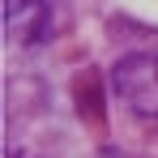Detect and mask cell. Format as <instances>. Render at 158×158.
I'll list each match as a JSON object with an SVG mask.
<instances>
[{"mask_svg": "<svg viewBox=\"0 0 158 158\" xmlns=\"http://www.w3.org/2000/svg\"><path fill=\"white\" fill-rule=\"evenodd\" d=\"M111 90L132 115L158 120V52H128L111 64Z\"/></svg>", "mask_w": 158, "mask_h": 158, "instance_id": "obj_1", "label": "cell"}, {"mask_svg": "<svg viewBox=\"0 0 158 158\" xmlns=\"http://www.w3.org/2000/svg\"><path fill=\"white\" fill-rule=\"evenodd\" d=\"M4 158H17V154H13V150H4Z\"/></svg>", "mask_w": 158, "mask_h": 158, "instance_id": "obj_3", "label": "cell"}, {"mask_svg": "<svg viewBox=\"0 0 158 158\" xmlns=\"http://www.w3.org/2000/svg\"><path fill=\"white\" fill-rule=\"evenodd\" d=\"M22 9H30V0H4V17H17Z\"/></svg>", "mask_w": 158, "mask_h": 158, "instance_id": "obj_2", "label": "cell"}]
</instances>
